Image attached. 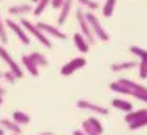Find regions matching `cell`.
I'll return each mask as SVG.
<instances>
[{"label":"cell","mask_w":147,"mask_h":135,"mask_svg":"<svg viewBox=\"0 0 147 135\" xmlns=\"http://www.w3.org/2000/svg\"><path fill=\"white\" fill-rule=\"evenodd\" d=\"M0 135H5V129L3 128H0Z\"/></svg>","instance_id":"obj_33"},{"label":"cell","mask_w":147,"mask_h":135,"mask_svg":"<svg viewBox=\"0 0 147 135\" xmlns=\"http://www.w3.org/2000/svg\"><path fill=\"white\" fill-rule=\"evenodd\" d=\"M82 130L85 132V135H102L104 126L96 117H90L82 121Z\"/></svg>","instance_id":"obj_5"},{"label":"cell","mask_w":147,"mask_h":135,"mask_svg":"<svg viewBox=\"0 0 147 135\" xmlns=\"http://www.w3.org/2000/svg\"><path fill=\"white\" fill-rule=\"evenodd\" d=\"M39 135H54V132H42V134H39Z\"/></svg>","instance_id":"obj_32"},{"label":"cell","mask_w":147,"mask_h":135,"mask_svg":"<svg viewBox=\"0 0 147 135\" xmlns=\"http://www.w3.org/2000/svg\"><path fill=\"white\" fill-rule=\"evenodd\" d=\"M118 81L129 89L130 96L136 98V100H140V101H142V102L147 104V87L146 85L140 84V82H135V81H132V79H129V78H119Z\"/></svg>","instance_id":"obj_1"},{"label":"cell","mask_w":147,"mask_h":135,"mask_svg":"<svg viewBox=\"0 0 147 135\" xmlns=\"http://www.w3.org/2000/svg\"><path fill=\"white\" fill-rule=\"evenodd\" d=\"M135 67H138L136 61H119V62H113L110 65V70L115 73H121V71H127V70H133Z\"/></svg>","instance_id":"obj_13"},{"label":"cell","mask_w":147,"mask_h":135,"mask_svg":"<svg viewBox=\"0 0 147 135\" xmlns=\"http://www.w3.org/2000/svg\"><path fill=\"white\" fill-rule=\"evenodd\" d=\"M0 58H2V61L8 65V69L13 71V73H14L19 79L23 78V70L20 69V65H19L17 62H16L14 59H13V56L8 53V50H6L3 45H0Z\"/></svg>","instance_id":"obj_6"},{"label":"cell","mask_w":147,"mask_h":135,"mask_svg":"<svg viewBox=\"0 0 147 135\" xmlns=\"http://www.w3.org/2000/svg\"><path fill=\"white\" fill-rule=\"evenodd\" d=\"M85 65H87V59H85V58H82V56L73 58V59H70L67 64L62 65L61 75H62V76H70V75H73L74 71L81 70L82 67H85Z\"/></svg>","instance_id":"obj_7"},{"label":"cell","mask_w":147,"mask_h":135,"mask_svg":"<svg viewBox=\"0 0 147 135\" xmlns=\"http://www.w3.org/2000/svg\"><path fill=\"white\" fill-rule=\"evenodd\" d=\"M31 58L34 59V62L39 67H47L48 65V58H47L45 54L39 53V51H33V53H31Z\"/></svg>","instance_id":"obj_24"},{"label":"cell","mask_w":147,"mask_h":135,"mask_svg":"<svg viewBox=\"0 0 147 135\" xmlns=\"http://www.w3.org/2000/svg\"><path fill=\"white\" fill-rule=\"evenodd\" d=\"M0 95H2V96H5V95H6V89L2 84H0Z\"/></svg>","instance_id":"obj_30"},{"label":"cell","mask_w":147,"mask_h":135,"mask_svg":"<svg viewBox=\"0 0 147 135\" xmlns=\"http://www.w3.org/2000/svg\"><path fill=\"white\" fill-rule=\"evenodd\" d=\"M78 107L82 109V110H88V112L94 113V115H107L109 113V107L96 104V102L88 101V100H79L78 101Z\"/></svg>","instance_id":"obj_9"},{"label":"cell","mask_w":147,"mask_h":135,"mask_svg":"<svg viewBox=\"0 0 147 135\" xmlns=\"http://www.w3.org/2000/svg\"><path fill=\"white\" fill-rule=\"evenodd\" d=\"M112 106L116 110H119V112H124V113H129V112H132V110H133V104H132V102L122 100V98H116V100H113L112 101Z\"/></svg>","instance_id":"obj_16"},{"label":"cell","mask_w":147,"mask_h":135,"mask_svg":"<svg viewBox=\"0 0 147 135\" xmlns=\"http://www.w3.org/2000/svg\"><path fill=\"white\" fill-rule=\"evenodd\" d=\"M146 115H147V107H144V109H140V110H132V112L125 113L124 121L127 123V124H130V123H133V121L140 120V118L146 117Z\"/></svg>","instance_id":"obj_18"},{"label":"cell","mask_w":147,"mask_h":135,"mask_svg":"<svg viewBox=\"0 0 147 135\" xmlns=\"http://www.w3.org/2000/svg\"><path fill=\"white\" fill-rule=\"evenodd\" d=\"M37 26L40 28L43 33L47 36H51V37H56V39H62V41H65L67 39V34L61 31V28L56 25H51V23H45V22H39Z\"/></svg>","instance_id":"obj_10"},{"label":"cell","mask_w":147,"mask_h":135,"mask_svg":"<svg viewBox=\"0 0 147 135\" xmlns=\"http://www.w3.org/2000/svg\"><path fill=\"white\" fill-rule=\"evenodd\" d=\"M73 42H74V45H76V48L81 51V53H88L90 51V47H91V43L87 41V37L82 33H76V34H73Z\"/></svg>","instance_id":"obj_12"},{"label":"cell","mask_w":147,"mask_h":135,"mask_svg":"<svg viewBox=\"0 0 147 135\" xmlns=\"http://www.w3.org/2000/svg\"><path fill=\"white\" fill-rule=\"evenodd\" d=\"M73 135H85V132H84L82 129H81V130L78 129V130H73Z\"/></svg>","instance_id":"obj_31"},{"label":"cell","mask_w":147,"mask_h":135,"mask_svg":"<svg viewBox=\"0 0 147 135\" xmlns=\"http://www.w3.org/2000/svg\"><path fill=\"white\" fill-rule=\"evenodd\" d=\"M22 64L25 67V70H28L31 76H37L39 75V65L34 62V59L31 58V54H23L22 56Z\"/></svg>","instance_id":"obj_14"},{"label":"cell","mask_w":147,"mask_h":135,"mask_svg":"<svg viewBox=\"0 0 147 135\" xmlns=\"http://www.w3.org/2000/svg\"><path fill=\"white\" fill-rule=\"evenodd\" d=\"M138 73H140L141 79H147V62L140 61V64H138Z\"/></svg>","instance_id":"obj_28"},{"label":"cell","mask_w":147,"mask_h":135,"mask_svg":"<svg viewBox=\"0 0 147 135\" xmlns=\"http://www.w3.org/2000/svg\"><path fill=\"white\" fill-rule=\"evenodd\" d=\"M0 126L5 130H8V132H13L17 135L22 132V126L17 124L14 120H9V118H0Z\"/></svg>","instance_id":"obj_15"},{"label":"cell","mask_w":147,"mask_h":135,"mask_svg":"<svg viewBox=\"0 0 147 135\" xmlns=\"http://www.w3.org/2000/svg\"><path fill=\"white\" fill-rule=\"evenodd\" d=\"M2 104H3V96L0 95V106H2Z\"/></svg>","instance_id":"obj_34"},{"label":"cell","mask_w":147,"mask_h":135,"mask_svg":"<svg viewBox=\"0 0 147 135\" xmlns=\"http://www.w3.org/2000/svg\"><path fill=\"white\" fill-rule=\"evenodd\" d=\"M76 19H78V25H79V28H81V33L87 37V41H88L91 45H94L96 43V36L93 34V31H91L90 28V23L88 20H87V17H85V11H84V8H78L76 9Z\"/></svg>","instance_id":"obj_4"},{"label":"cell","mask_w":147,"mask_h":135,"mask_svg":"<svg viewBox=\"0 0 147 135\" xmlns=\"http://www.w3.org/2000/svg\"><path fill=\"white\" fill-rule=\"evenodd\" d=\"M0 42L2 43H8V33H6V22L2 19L0 14Z\"/></svg>","instance_id":"obj_25"},{"label":"cell","mask_w":147,"mask_h":135,"mask_svg":"<svg viewBox=\"0 0 147 135\" xmlns=\"http://www.w3.org/2000/svg\"><path fill=\"white\" fill-rule=\"evenodd\" d=\"M63 2H65V0H51V8H54V9H61Z\"/></svg>","instance_id":"obj_29"},{"label":"cell","mask_w":147,"mask_h":135,"mask_svg":"<svg viewBox=\"0 0 147 135\" xmlns=\"http://www.w3.org/2000/svg\"><path fill=\"white\" fill-rule=\"evenodd\" d=\"M146 126H147V115H146V117H142V118H140V120L130 123V124H129V129H130V130H136V129L146 128Z\"/></svg>","instance_id":"obj_26"},{"label":"cell","mask_w":147,"mask_h":135,"mask_svg":"<svg viewBox=\"0 0 147 135\" xmlns=\"http://www.w3.org/2000/svg\"><path fill=\"white\" fill-rule=\"evenodd\" d=\"M8 13H9V16H23V14L33 13V8H31L30 5H25V3H22V5L9 6V8H8Z\"/></svg>","instance_id":"obj_17"},{"label":"cell","mask_w":147,"mask_h":135,"mask_svg":"<svg viewBox=\"0 0 147 135\" xmlns=\"http://www.w3.org/2000/svg\"><path fill=\"white\" fill-rule=\"evenodd\" d=\"M5 22H6V26L17 36V39L23 43V45H30L31 39H30L28 33H26V30L22 26V23H17V22L11 20V19H8V20H5Z\"/></svg>","instance_id":"obj_8"},{"label":"cell","mask_w":147,"mask_h":135,"mask_svg":"<svg viewBox=\"0 0 147 135\" xmlns=\"http://www.w3.org/2000/svg\"><path fill=\"white\" fill-rule=\"evenodd\" d=\"M115 6H116V0H105L104 6H102V16L105 19H110L113 16Z\"/></svg>","instance_id":"obj_21"},{"label":"cell","mask_w":147,"mask_h":135,"mask_svg":"<svg viewBox=\"0 0 147 135\" xmlns=\"http://www.w3.org/2000/svg\"><path fill=\"white\" fill-rule=\"evenodd\" d=\"M13 120L20 126H26V124H30V115L22 112V110H17V112L13 113Z\"/></svg>","instance_id":"obj_20"},{"label":"cell","mask_w":147,"mask_h":135,"mask_svg":"<svg viewBox=\"0 0 147 135\" xmlns=\"http://www.w3.org/2000/svg\"><path fill=\"white\" fill-rule=\"evenodd\" d=\"M0 78H3L6 82H9V84H16V81L19 79L11 70H6V71H3V73H0Z\"/></svg>","instance_id":"obj_27"},{"label":"cell","mask_w":147,"mask_h":135,"mask_svg":"<svg viewBox=\"0 0 147 135\" xmlns=\"http://www.w3.org/2000/svg\"><path fill=\"white\" fill-rule=\"evenodd\" d=\"M50 5H51V0H37V2H36V8L33 9V14L34 16H42Z\"/></svg>","instance_id":"obj_22"},{"label":"cell","mask_w":147,"mask_h":135,"mask_svg":"<svg viewBox=\"0 0 147 135\" xmlns=\"http://www.w3.org/2000/svg\"><path fill=\"white\" fill-rule=\"evenodd\" d=\"M85 17L90 23V28L93 31V34L96 36L98 41H102V42H107L110 39V34L107 33V30L104 28V25L101 23V20L98 19V16L91 11H85Z\"/></svg>","instance_id":"obj_2"},{"label":"cell","mask_w":147,"mask_h":135,"mask_svg":"<svg viewBox=\"0 0 147 135\" xmlns=\"http://www.w3.org/2000/svg\"><path fill=\"white\" fill-rule=\"evenodd\" d=\"M22 26L23 28L26 30V33H30L31 36H33V37H36V41H39L42 43L43 47H47V48H51V47H53V43H51V41H50V37L48 36H47L45 33H43V31L39 28L37 26V23H34L31 22V20H26V19H22Z\"/></svg>","instance_id":"obj_3"},{"label":"cell","mask_w":147,"mask_h":135,"mask_svg":"<svg viewBox=\"0 0 147 135\" xmlns=\"http://www.w3.org/2000/svg\"><path fill=\"white\" fill-rule=\"evenodd\" d=\"M76 2L79 3V6L85 8V11H91V13H94L99 8L96 0H76Z\"/></svg>","instance_id":"obj_23"},{"label":"cell","mask_w":147,"mask_h":135,"mask_svg":"<svg viewBox=\"0 0 147 135\" xmlns=\"http://www.w3.org/2000/svg\"><path fill=\"white\" fill-rule=\"evenodd\" d=\"M71 11H73V0H65L62 3L61 9H59V16H57V25H63L67 20H68Z\"/></svg>","instance_id":"obj_11"},{"label":"cell","mask_w":147,"mask_h":135,"mask_svg":"<svg viewBox=\"0 0 147 135\" xmlns=\"http://www.w3.org/2000/svg\"><path fill=\"white\" fill-rule=\"evenodd\" d=\"M31 2H33V3H36V2H37V0H31Z\"/></svg>","instance_id":"obj_35"},{"label":"cell","mask_w":147,"mask_h":135,"mask_svg":"<svg viewBox=\"0 0 147 135\" xmlns=\"http://www.w3.org/2000/svg\"><path fill=\"white\" fill-rule=\"evenodd\" d=\"M13 135H17V134H13Z\"/></svg>","instance_id":"obj_36"},{"label":"cell","mask_w":147,"mask_h":135,"mask_svg":"<svg viewBox=\"0 0 147 135\" xmlns=\"http://www.w3.org/2000/svg\"><path fill=\"white\" fill-rule=\"evenodd\" d=\"M129 51L133 54L135 58L140 59V61L147 62V50L141 48V47H138V45H130V47H129Z\"/></svg>","instance_id":"obj_19"}]
</instances>
